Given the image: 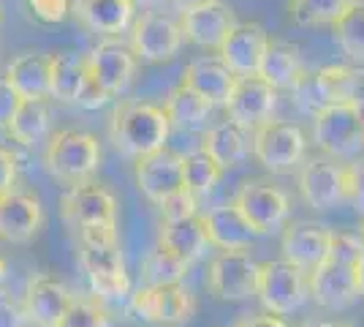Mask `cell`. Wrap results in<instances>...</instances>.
<instances>
[{
	"label": "cell",
	"mask_w": 364,
	"mask_h": 327,
	"mask_svg": "<svg viewBox=\"0 0 364 327\" xmlns=\"http://www.w3.org/2000/svg\"><path fill=\"white\" fill-rule=\"evenodd\" d=\"M168 131H171V120L166 109L139 98H125L120 104H114L109 118V140L122 156L131 158H144L164 150Z\"/></svg>",
	"instance_id": "cell-1"
},
{
	"label": "cell",
	"mask_w": 364,
	"mask_h": 327,
	"mask_svg": "<svg viewBox=\"0 0 364 327\" xmlns=\"http://www.w3.org/2000/svg\"><path fill=\"white\" fill-rule=\"evenodd\" d=\"M44 167L58 183L68 188L90 183L101 167V142L85 128H58L46 140Z\"/></svg>",
	"instance_id": "cell-2"
},
{
	"label": "cell",
	"mask_w": 364,
	"mask_h": 327,
	"mask_svg": "<svg viewBox=\"0 0 364 327\" xmlns=\"http://www.w3.org/2000/svg\"><path fill=\"white\" fill-rule=\"evenodd\" d=\"M256 297L267 313L291 316L310 300V273H304L302 267L291 265L286 259L261 262Z\"/></svg>",
	"instance_id": "cell-3"
},
{
	"label": "cell",
	"mask_w": 364,
	"mask_h": 327,
	"mask_svg": "<svg viewBox=\"0 0 364 327\" xmlns=\"http://www.w3.org/2000/svg\"><path fill=\"white\" fill-rule=\"evenodd\" d=\"M304 150H307V137L296 123L267 120L253 131V156L272 175L302 170Z\"/></svg>",
	"instance_id": "cell-4"
},
{
	"label": "cell",
	"mask_w": 364,
	"mask_h": 327,
	"mask_svg": "<svg viewBox=\"0 0 364 327\" xmlns=\"http://www.w3.org/2000/svg\"><path fill=\"white\" fill-rule=\"evenodd\" d=\"M313 142L321 153L334 161L359 158L364 150V128L353 104H329L313 118Z\"/></svg>",
	"instance_id": "cell-5"
},
{
	"label": "cell",
	"mask_w": 364,
	"mask_h": 327,
	"mask_svg": "<svg viewBox=\"0 0 364 327\" xmlns=\"http://www.w3.org/2000/svg\"><path fill=\"white\" fill-rule=\"evenodd\" d=\"M131 311L152 327H182L196 313V297L182 284L174 286H139L131 295Z\"/></svg>",
	"instance_id": "cell-6"
},
{
	"label": "cell",
	"mask_w": 364,
	"mask_h": 327,
	"mask_svg": "<svg viewBox=\"0 0 364 327\" xmlns=\"http://www.w3.org/2000/svg\"><path fill=\"white\" fill-rule=\"evenodd\" d=\"M261 265L250 256V251H220L207 267V289L215 300L237 303L258 292Z\"/></svg>",
	"instance_id": "cell-7"
},
{
	"label": "cell",
	"mask_w": 364,
	"mask_h": 327,
	"mask_svg": "<svg viewBox=\"0 0 364 327\" xmlns=\"http://www.w3.org/2000/svg\"><path fill=\"white\" fill-rule=\"evenodd\" d=\"M234 204L242 210V216L253 224L258 234L286 229V221L291 216L289 194L269 180H245L234 197Z\"/></svg>",
	"instance_id": "cell-8"
},
{
	"label": "cell",
	"mask_w": 364,
	"mask_h": 327,
	"mask_svg": "<svg viewBox=\"0 0 364 327\" xmlns=\"http://www.w3.org/2000/svg\"><path fill=\"white\" fill-rule=\"evenodd\" d=\"M60 216L74 232L90 227H117V199L107 186L90 180L65 188L60 197Z\"/></svg>",
	"instance_id": "cell-9"
},
{
	"label": "cell",
	"mask_w": 364,
	"mask_h": 327,
	"mask_svg": "<svg viewBox=\"0 0 364 327\" xmlns=\"http://www.w3.org/2000/svg\"><path fill=\"white\" fill-rule=\"evenodd\" d=\"M182 44H185V38H182L180 22L174 16L164 14V11H144V14H139L134 28L128 31V47L134 49V55H136L139 61H171L182 49Z\"/></svg>",
	"instance_id": "cell-10"
},
{
	"label": "cell",
	"mask_w": 364,
	"mask_h": 327,
	"mask_svg": "<svg viewBox=\"0 0 364 327\" xmlns=\"http://www.w3.org/2000/svg\"><path fill=\"white\" fill-rule=\"evenodd\" d=\"M136 63L139 58L134 55V49L122 44L120 38H104L85 55L90 79L109 95H120L128 90L136 74Z\"/></svg>",
	"instance_id": "cell-11"
},
{
	"label": "cell",
	"mask_w": 364,
	"mask_h": 327,
	"mask_svg": "<svg viewBox=\"0 0 364 327\" xmlns=\"http://www.w3.org/2000/svg\"><path fill=\"white\" fill-rule=\"evenodd\" d=\"M79 265L90 281V289L101 300H122L131 292L120 246H79Z\"/></svg>",
	"instance_id": "cell-12"
},
{
	"label": "cell",
	"mask_w": 364,
	"mask_h": 327,
	"mask_svg": "<svg viewBox=\"0 0 364 327\" xmlns=\"http://www.w3.org/2000/svg\"><path fill=\"white\" fill-rule=\"evenodd\" d=\"M44 204L33 191H9L0 197V240L9 246H28L44 229Z\"/></svg>",
	"instance_id": "cell-13"
},
{
	"label": "cell",
	"mask_w": 364,
	"mask_h": 327,
	"mask_svg": "<svg viewBox=\"0 0 364 327\" xmlns=\"http://www.w3.org/2000/svg\"><path fill=\"white\" fill-rule=\"evenodd\" d=\"M182 164H185V156L168 150V147L158 150V153H150L144 158H136L134 177H136V186L144 194L147 202L158 207V204L166 202L168 197H174L177 191L185 188Z\"/></svg>",
	"instance_id": "cell-14"
},
{
	"label": "cell",
	"mask_w": 364,
	"mask_h": 327,
	"mask_svg": "<svg viewBox=\"0 0 364 327\" xmlns=\"http://www.w3.org/2000/svg\"><path fill=\"white\" fill-rule=\"evenodd\" d=\"M180 31L185 44H193L198 49H218L223 47L226 36L237 28V11L228 3H207V6H196L180 11L177 16Z\"/></svg>",
	"instance_id": "cell-15"
},
{
	"label": "cell",
	"mask_w": 364,
	"mask_h": 327,
	"mask_svg": "<svg viewBox=\"0 0 364 327\" xmlns=\"http://www.w3.org/2000/svg\"><path fill=\"white\" fill-rule=\"evenodd\" d=\"M274 107H277V90L261 77H240L228 101L223 104L226 120L242 125L245 131H256L258 125L272 120Z\"/></svg>",
	"instance_id": "cell-16"
},
{
	"label": "cell",
	"mask_w": 364,
	"mask_h": 327,
	"mask_svg": "<svg viewBox=\"0 0 364 327\" xmlns=\"http://www.w3.org/2000/svg\"><path fill=\"white\" fill-rule=\"evenodd\" d=\"M332 234V229L318 221H291L286 224L283 237H280L283 259L302 267L304 273H313L316 267L329 259Z\"/></svg>",
	"instance_id": "cell-17"
},
{
	"label": "cell",
	"mask_w": 364,
	"mask_h": 327,
	"mask_svg": "<svg viewBox=\"0 0 364 327\" xmlns=\"http://www.w3.org/2000/svg\"><path fill=\"white\" fill-rule=\"evenodd\" d=\"M299 194L313 210H329L346 199V167L334 158H307L299 170Z\"/></svg>",
	"instance_id": "cell-18"
},
{
	"label": "cell",
	"mask_w": 364,
	"mask_h": 327,
	"mask_svg": "<svg viewBox=\"0 0 364 327\" xmlns=\"http://www.w3.org/2000/svg\"><path fill=\"white\" fill-rule=\"evenodd\" d=\"M269 38L272 36L256 19L237 22V28L226 36V41H223V47L218 49V55L223 58V63L237 77H258L261 61H264L267 47H269Z\"/></svg>",
	"instance_id": "cell-19"
},
{
	"label": "cell",
	"mask_w": 364,
	"mask_h": 327,
	"mask_svg": "<svg viewBox=\"0 0 364 327\" xmlns=\"http://www.w3.org/2000/svg\"><path fill=\"white\" fill-rule=\"evenodd\" d=\"M359 284L353 265L326 259L310 273V300L326 311H346L359 300Z\"/></svg>",
	"instance_id": "cell-20"
},
{
	"label": "cell",
	"mask_w": 364,
	"mask_h": 327,
	"mask_svg": "<svg viewBox=\"0 0 364 327\" xmlns=\"http://www.w3.org/2000/svg\"><path fill=\"white\" fill-rule=\"evenodd\" d=\"M74 292L55 276H46L38 273L33 276L28 284V292H25V313H28V322L36 327H58L60 319L65 316V311L71 308L74 303Z\"/></svg>",
	"instance_id": "cell-21"
},
{
	"label": "cell",
	"mask_w": 364,
	"mask_h": 327,
	"mask_svg": "<svg viewBox=\"0 0 364 327\" xmlns=\"http://www.w3.org/2000/svg\"><path fill=\"white\" fill-rule=\"evenodd\" d=\"M71 16L90 33L117 38L136 22L134 0H71Z\"/></svg>",
	"instance_id": "cell-22"
},
{
	"label": "cell",
	"mask_w": 364,
	"mask_h": 327,
	"mask_svg": "<svg viewBox=\"0 0 364 327\" xmlns=\"http://www.w3.org/2000/svg\"><path fill=\"white\" fill-rule=\"evenodd\" d=\"M237 79L240 77L223 63L220 55H198L185 66L180 82L204 95L213 107H223L237 85Z\"/></svg>",
	"instance_id": "cell-23"
},
{
	"label": "cell",
	"mask_w": 364,
	"mask_h": 327,
	"mask_svg": "<svg viewBox=\"0 0 364 327\" xmlns=\"http://www.w3.org/2000/svg\"><path fill=\"white\" fill-rule=\"evenodd\" d=\"M204 227L210 234V243L220 251H247L258 237L253 224L242 216V210L234 202L210 207L204 213Z\"/></svg>",
	"instance_id": "cell-24"
},
{
	"label": "cell",
	"mask_w": 364,
	"mask_h": 327,
	"mask_svg": "<svg viewBox=\"0 0 364 327\" xmlns=\"http://www.w3.org/2000/svg\"><path fill=\"white\" fill-rule=\"evenodd\" d=\"M49 74H52V55L46 52H22L6 66L9 85L14 88L22 101H46L49 98Z\"/></svg>",
	"instance_id": "cell-25"
},
{
	"label": "cell",
	"mask_w": 364,
	"mask_h": 327,
	"mask_svg": "<svg viewBox=\"0 0 364 327\" xmlns=\"http://www.w3.org/2000/svg\"><path fill=\"white\" fill-rule=\"evenodd\" d=\"M158 249L171 251L174 256H180V259L193 265L196 259H201L207 251L213 249L207 227H204V216H191V218H182V221H166V224H161Z\"/></svg>",
	"instance_id": "cell-26"
},
{
	"label": "cell",
	"mask_w": 364,
	"mask_h": 327,
	"mask_svg": "<svg viewBox=\"0 0 364 327\" xmlns=\"http://www.w3.org/2000/svg\"><path fill=\"white\" fill-rule=\"evenodd\" d=\"M247 134L250 131H245L242 125L231 123V120H220V123L207 128V134L201 140V150L213 158L223 172L234 170L253 150V140Z\"/></svg>",
	"instance_id": "cell-27"
},
{
	"label": "cell",
	"mask_w": 364,
	"mask_h": 327,
	"mask_svg": "<svg viewBox=\"0 0 364 327\" xmlns=\"http://www.w3.org/2000/svg\"><path fill=\"white\" fill-rule=\"evenodd\" d=\"M302 55H299V47L294 41H286V38H269V47H267V55L261 61V71L258 77L264 79L267 85H272L274 90H286V88H294L296 79L302 77Z\"/></svg>",
	"instance_id": "cell-28"
},
{
	"label": "cell",
	"mask_w": 364,
	"mask_h": 327,
	"mask_svg": "<svg viewBox=\"0 0 364 327\" xmlns=\"http://www.w3.org/2000/svg\"><path fill=\"white\" fill-rule=\"evenodd\" d=\"M87 79H90V74H87L85 58H79L76 52H68V49L52 55L49 98H55L60 104H79Z\"/></svg>",
	"instance_id": "cell-29"
},
{
	"label": "cell",
	"mask_w": 364,
	"mask_h": 327,
	"mask_svg": "<svg viewBox=\"0 0 364 327\" xmlns=\"http://www.w3.org/2000/svg\"><path fill=\"white\" fill-rule=\"evenodd\" d=\"M6 134L14 142L33 147L38 142H44L52 137V109L49 101H22L19 112L14 115V120L9 123Z\"/></svg>",
	"instance_id": "cell-30"
},
{
	"label": "cell",
	"mask_w": 364,
	"mask_h": 327,
	"mask_svg": "<svg viewBox=\"0 0 364 327\" xmlns=\"http://www.w3.org/2000/svg\"><path fill=\"white\" fill-rule=\"evenodd\" d=\"M316 74L326 104H353L359 95H364V68L323 66Z\"/></svg>",
	"instance_id": "cell-31"
},
{
	"label": "cell",
	"mask_w": 364,
	"mask_h": 327,
	"mask_svg": "<svg viewBox=\"0 0 364 327\" xmlns=\"http://www.w3.org/2000/svg\"><path fill=\"white\" fill-rule=\"evenodd\" d=\"M171 125H180V128H196V125L207 123V118L213 115V104L204 98L201 93H196L193 88L188 85H177L164 101Z\"/></svg>",
	"instance_id": "cell-32"
},
{
	"label": "cell",
	"mask_w": 364,
	"mask_h": 327,
	"mask_svg": "<svg viewBox=\"0 0 364 327\" xmlns=\"http://www.w3.org/2000/svg\"><path fill=\"white\" fill-rule=\"evenodd\" d=\"M188 270H191V262L174 256L171 251L155 249L141 262V281L144 286H174L185 281Z\"/></svg>",
	"instance_id": "cell-33"
},
{
	"label": "cell",
	"mask_w": 364,
	"mask_h": 327,
	"mask_svg": "<svg viewBox=\"0 0 364 327\" xmlns=\"http://www.w3.org/2000/svg\"><path fill=\"white\" fill-rule=\"evenodd\" d=\"M356 0H289L291 19L302 28L334 25Z\"/></svg>",
	"instance_id": "cell-34"
},
{
	"label": "cell",
	"mask_w": 364,
	"mask_h": 327,
	"mask_svg": "<svg viewBox=\"0 0 364 327\" xmlns=\"http://www.w3.org/2000/svg\"><path fill=\"white\" fill-rule=\"evenodd\" d=\"M332 28L337 47L343 49L350 61H364V0H356Z\"/></svg>",
	"instance_id": "cell-35"
},
{
	"label": "cell",
	"mask_w": 364,
	"mask_h": 327,
	"mask_svg": "<svg viewBox=\"0 0 364 327\" xmlns=\"http://www.w3.org/2000/svg\"><path fill=\"white\" fill-rule=\"evenodd\" d=\"M220 175H223V170H220L204 150H196V153H188V156H185V164H182L185 191H191L196 199L207 197V194L218 186Z\"/></svg>",
	"instance_id": "cell-36"
},
{
	"label": "cell",
	"mask_w": 364,
	"mask_h": 327,
	"mask_svg": "<svg viewBox=\"0 0 364 327\" xmlns=\"http://www.w3.org/2000/svg\"><path fill=\"white\" fill-rule=\"evenodd\" d=\"M58 327H112V319L98 297H74Z\"/></svg>",
	"instance_id": "cell-37"
},
{
	"label": "cell",
	"mask_w": 364,
	"mask_h": 327,
	"mask_svg": "<svg viewBox=\"0 0 364 327\" xmlns=\"http://www.w3.org/2000/svg\"><path fill=\"white\" fill-rule=\"evenodd\" d=\"M294 90V101H296V107L307 112V115H318L321 109H326L329 104L323 101V93H321L318 88V74L316 71H302V77L296 79V85L291 88Z\"/></svg>",
	"instance_id": "cell-38"
},
{
	"label": "cell",
	"mask_w": 364,
	"mask_h": 327,
	"mask_svg": "<svg viewBox=\"0 0 364 327\" xmlns=\"http://www.w3.org/2000/svg\"><path fill=\"white\" fill-rule=\"evenodd\" d=\"M362 254H364L362 234H353V232H334L332 234V249H329V259H332V262L356 265Z\"/></svg>",
	"instance_id": "cell-39"
},
{
	"label": "cell",
	"mask_w": 364,
	"mask_h": 327,
	"mask_svg": "<svg viewBox=\"0 0 364 327\" xmlns=\"http://www.w3.org/2000/svg\"><path fill=\"white\" fill-rule=\"evenodd\" d=\"M158 210H161V224H166V221H182V218L198 216V199L191 191L182 188L174 197H168L164 204H158Z\"/></svg>",
	"instance_id": "cell-40"
},
{
	"label": "cell",
	"mask_w": 364,
	"mask_h": 327,
	"mask_svg": "<svg viewBox=\"0 0 364 327\" xmlns=\"http://www.w3.org/2000/svg\"><path fill=\"white\" fill-rule=\"evenodd\" d=\"M31 14L44 25H60L65 16H71V0H28Z\"/></svg>",
	"instance_id": "cell-41"
},
{
	"label": "cell",
	"mask_w": 364,
	"mask_h": 327,
	"mask_svg": "<svg viewBox=\"0 0 364 327\" xmlns=\"http://www.w3.org/2000/svg\"><path fill=\"white\" fill-rule=\"evenodd\" d=\"M346 199L353 204L356 213L364 216V161L346 164Z\"/></svg>",
	"instance_id": "cell-42"
},
{
	"label": "cell",
	"mask_w": 364,
	"mask_h": 327,
	"mask_svg": "<svg viewBox=\"0 0 364 327\" xmlns=\"http://www.w3.org/2000/svg\"><path fill=\"white\" fill-rule=\"evenodd\" d=\"M22 107V98L14 88L9 85V79L0 77V128H9V123L14 120V115Z\"/></svg>",
	"instance_id": "cell-43"
},
{
	"label": "cell",
	"mask_w": 364,
	"mask_h": 327,
	"mask_svg": "<svg viewBox=\"0 0 364 327\" xmlns=\"http://www.w3.org/2000/svg\"><path fill=\"white\" fill-rule=\"evenodd\" d=\"M28 322V313H25V306L16 303L9 292L0 295V327H25Z\"/></svg>",
	"instance_id": "cell-44"
},
{
	"label": "cell",
	"mask_w": 364,
	"mask_h": 327,
	"mask_svg": "<svg viewBox=\"0 0 364 327\" xmlns=\"http://www.w3.org/2000/svg\"><path fill=\"white\" fill-rule=\"evenodd\" d=\"M16 172H19L16 153L0 145V197L16 188Z\"/></svg>",
	"instance_id": "cell-45"
},
{
	"label": "cell",
	"mask_w": 364,
	"mask_h": 327,
	"mask_svg": "<svg viewBox=\"0 0 364 327\" xmlns=\"http://www.w3.org/2000/svg\"><path fill=\"white\" fill-rule=\"evenodd\" d=\"M79 246H114L117 243V227H90L76 232Z\"/></svg>",
	"instance_id": "cell-46"
},
{
	"label": "cell",
	"mask_w": 364,
	"mask_h": 327,
	"mask_svg": "<svg viewBox=\"0 0 364 327\" xmlns=\"http://www.w3.org/2000/svg\"><path fill=\"white\" fill-rule=\"evenodd\" d=\"M237 327H291L283 316H274V313H253V316H245L237 322Z\"/></svg>",
	"instance_id": "cell-47"
},
{
	"label": "cell",
	"mask_w": 364,
	"mask_h": 327,
	"mask_svg": "<svg viewBox=\"0 0 364 327\" xmlns=\"http://www.w3.org/2000/svg\"><path fill=\"white\" fill-rule=\"evenodd\" d=\"M174 6H180V11H188V9H196V6H207V3H215V0H171Z\"/></svg>",
	"instance_id": "cell-48"
},
{
	"label": "cell",
	"mask_w": 364,
	"mask_h": 327,
	"mask_svg": "<svg viewBox=\"0 0 364 327\" xmlns=\"http://www.w3.org/2000/svg\"><path fill=\"white\" fill-rule=\"evenodd\" d=\"M353 270H356V284H359V295L364 297V254L359 256V262L353 265Z\"/></svg>",
	"instance_id": "cell-49"
},
{
	"label": "cell",
	"mask_w": 364,
	"mask_h": 327,
	"mask_svg": "<svg viewBox=\"0 0 364 327\" xmlns=\"http://www.w3.org/2000/svg\"><path fill=\"white\" fill-rule=\"evenodd\" d=\"M6 281H9V262L0 256V295L6 292Z\"/></svg>",
	"instance_id": "cell-50"
},
{
	"label": "cell",
	"mask_w": 364,
	"mask_h": 327,
	"mask_svg": "<svg viewBox=\"0 0 364 327\" xmlns=\"http://www.w3.org/2000/svg\"><path fill=\"white\" fill-rule=\"evenodd\" d=\"M136 3V9H158V6H164V3H168V0H134Z\"/></svg>",
	"instance_id": "cell-51"
},
{
	"label": "cell",
	"mask_w": 364,
	"mask_h": 327,
	"mask_svg": "<svg viewBox=\"0 0 364 327\" xmlns=\"http://www.w3.org/2000/svg\"><path fill=\"white\" fill-rule=\"evenodd\" d=\"M353 112H356V118H359V123L364 128V95H359L356 101H353Z\"/></svg>",
	"instance_id": "cell-52"
},
{
	"label": "cell",
	"mask_w": 364,
	"mask_h": 327,
	"mask_svg": "<svg viewBox=\"0 0 364 327\" xmlns=\"http://www.w3.org/2000/svg\"><path fill=\"white\" fill-rule=\"evenodd\" d=\"M302 327H348V325H337V322H307Z\"/></svg>",
	"instance_id": "cell-53"
},
{
	"label": "cell",
	"mask_w": 364,
	"mask_h": 327,
	"mask_svg": "<svg viewBox=\"0 0 364 327\" xmlns=\"http://www.w3.org/2000/svg\"><path fill=\"white\" fill-rule=\"evenodd\" d=\"M359 234H362V240H364V218H362V229H359Z\"/></svg>",
	"instance_id": "cell-54"
},
{
	"label": "cell",
	"mask_w": 364,
	"mask_h": 327,
	"mask_svg": "<svg viewBox=\"0 0 364 327\" xmlns=\"http://www.w3.org/2000/svg\"><path fill=\"white\" fill-rule=\"evenodd\" d=\"M0 22H3V9H0Z\"/></svg>",
	"instance_id": "cell-55"
},
{
	"label": "cell",
	"mask_w": 364,
	"mask_h": 327,
	"mask_svg": "<svg viewBox=\"0 0 364 327\" xmlns=\"http://www.w3.org/2000/svg\"><path fill=\"white\" fill-rule=\"evenodd\" d=\"M234 327H237V325H234Z\"/></svg>",
	"instance_id": "cell-56"
}]
</instances>
